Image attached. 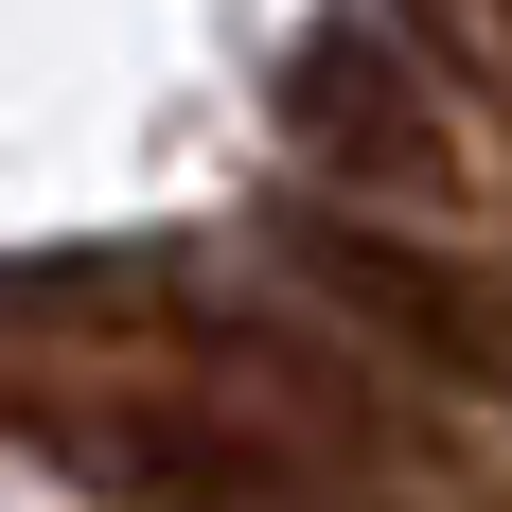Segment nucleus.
Returning <instances> with one entry per match:
<instances>
[{
    "label": "nucleus",
    "mask_w": 512,
    "mask_h": 512,
    "mask_svg": "<svg viewBox=\"0 0 512 512\" xmlns=\"http://www.w3.org/2000/svg\"><path fill=\"white\" fill-rule=\"evenodd\" d=\"M265 248H283V283H301L371 371H407L424 407H512V265L477 248V230H407V212L301 195Z\"/></svg>",
    "instance_id": "1"
},
{
    "label": "nucleus",
    "mask_w": 512,
    "mask_h": 512,
    "mask_svg": "<svg viewBox=\"0 0 512 512\" xmlns=\"http://www.w3.org/2000/svg\"><path fill=\"white\" fill-rule=\"evenodd\" d=\"M354 18H389L407 53H442L477 106H512V0H354Z\"/></svg>",
    "instance_id": "3"
},
{
    "label": "nucleus",
    "mask_w": 512,
    "mask_h": 512,
    "mask_svg": "<svg viewBox=\"0 0 512 512\" xmlns=\"http://www.w3.org/2000/svg\"><path fill=\"white\" fill-rule=\"evenodd\" d=\"M283 142H301V177L336 212H407V230H477V195H495V159H477V89L442 71V53H407L389 18H318L301 53H283Z\"/></svg>",
    "instance_id": "2"
}]
</instances>
